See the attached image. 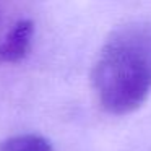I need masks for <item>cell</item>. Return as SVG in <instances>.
<instances>
[{"mask_svg": "<svg viewBox=\"0 0 151 151\" xmlns=\"http://www.w3.org/2000/svg\"><path fill=\"white\" fill-rule=\"evenodd\" d=\"M93 89L104 111L132 114L151 94V21L117 26L102 44L91 73Z\"/></svg>", "mask_w": 151, "mask_h": 151, "instance_id": "cell-1", "label": "cell"}, {"mask_svg": "<svg viewBox=\"0 0 151 151\" xmlns=\"http://www.w3.org/2000/svg\"><path fill=\"white\" fill-rule=\"evenodd\" d=\"M34 36V24L31 20H18L0 41V63L21 62L29 54Z\"/></svg>", "mask_w": 151, "mask_h": 151, "instance_id": "cell-2", "label": "cell"}, {"mask_svg": "<svg viewBox=\"0 0 151 151\" xmlns=\"http://www.w3.org/2000/svg\"><path fill=\"white\" fill-rule=\"evenodd\" d=\"M0 151H54V148L41 135L23 133L5 140L0 145Z\"/></svg>", "mask_w": 151, "mask_h": 151, "instance_id": "cell-3", "label": "cell"}, {"mask_svg": "<svg viewBox=\"0 0 151 151\" xmlns=\"http://www.w3.org/2000/svg\"><path fill=\"white\" fill-rule=\"evenodd\" d=\"M2 21H4V12H2V8H0V26H2Z\"/></svg>", "mask_w": 151, "mask_h": 151, "instance_id": "cell-4", "label": "cell"}]
</instances>
